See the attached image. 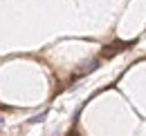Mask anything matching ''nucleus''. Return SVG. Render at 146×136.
<instances>
[{
  "instance_id": "1",
  "label": "nucleus",
  "mask_w": 146,
  "mask_h": 136,
  "mask_svg": "<svg viewBox=\"0 0 146 136\" xmlns=\"http://www.w3.org/2000/svg\"><path fill=\"white\" fill-rule=\"evenodd\" d=\"M45 116H47V109H45V112H40L38 116H34V118H29V123H40V120L45 118Z\"/></svg>"
}]
</instances>
